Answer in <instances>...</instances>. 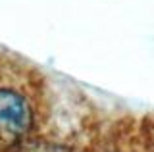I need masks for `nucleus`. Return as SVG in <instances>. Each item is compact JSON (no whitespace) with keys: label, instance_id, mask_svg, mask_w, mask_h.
<instances>
[{"label":"nucleus","instance_id":"1","mask_svg":"<svg viewBox=\"0 0 154 152\" xmlns=\"http://www.w3.org/2000/svg\"><path fill=\"white\" fill-rule=\"evenodd\" d=\"M35 112L31 100L14 87H0V142L14 144L31 131Z\"/></svg>","mask_w":154,"mask_h":152}]
</instances>
